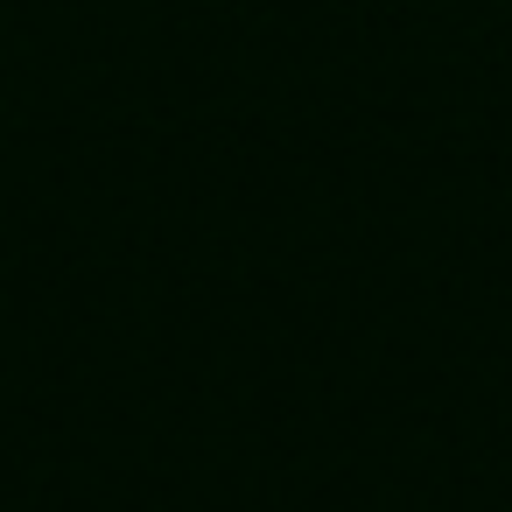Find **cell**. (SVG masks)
I'll use <instances>...</instances> for the list:
<instances>
[]
</instances>
